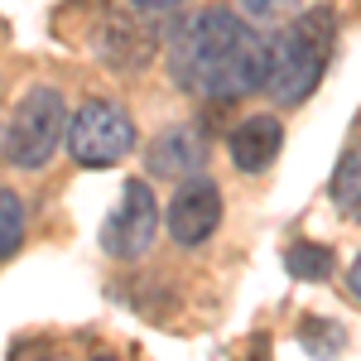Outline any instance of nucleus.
Returning a JSON list of instances; mask_svg holds the SVG:
<instances>
[{
	"label": "nucleus",
	"mask_w": 361,
	"mask_h": 361,
	"mask_svg": "<svg viewBox=\"0 0 361 361\" xmlns=\"http://www.w3.org/2000/svg\"><path fill=\"white\" fill-rule=\"evenodd\" d=\"M265 34L236 10H197L169 39V78L202 102H241L265 87Z\"/></svg>",
	"instance_id": "nucleus-1"
},
{
	"label": "nucleus",
	"mask_w": 361,
	"mask_h": 361,
	"mask_svg": "<svg viewBox=\"0 0 361 361\" xmlns=\"http://www.w3.org/2000/svg\"><path fill=\"white\" fill-rule=\"evenodd\" d=\"M333 39H337V15L328 5H313L304 15H294V25H284L279 34L265 39V97H275L279 106H299L313 97V87L323 82L328 58H333Z\"/></svg>",
	"instance_id": "nucleus-2"
},
{
	"label": "nucleus",
	"mask_w": 361,
	"mask_h": 361,
	"mask_svg": "<svg viewBox=\"0 0 361 361\" xmlns=\"http://www.w3.org/2000/svg\"><path fill=\"white\" fill-rule=\"evenodd\" d=\"M68 135V102L58 87H29L15 102L10 126L0 130V149L15 169H44Z\"/></svg>",
	"instance_id": "nucleus-3"
},
{
	"label": "nucleus",
	"mask_w": 361,
	"mask_h": 361,
	"mask_svg": "<svg viewBox=\"0 0 361 361\" xmlns=\"http://www.w3.org/2000/svg\"><path fill=\"white\" fill-rule=\"evenodd\" d=\"M68 154L82 169H111L135 149V121L111 97H87L78 111L68 116Z\"/></svg>",
	"instance_id": "nucleus-4"
},
{
	"label": "nucleus",
	"mask_w": 361,
	"mask_h": 361,
	"mask_svg": "<svg viewBox=\"0 0 361 361\" xmlns=\"http://www.w3.org/2000/svg\"><path fill=\"white\" fill-rule=\"evenodd\" d=\"M159 231V202H154V188L145 178H126V188L116 197V207L102 222V250L116 255V260H135L149 250Z\"/></svg>",
	"instance_id": "nucleus-5"
},
{
	"label": "nucleus",
	"mask_w": 361,
	"mask_h": 361,
	"mask_svg": "<svg viewBox=\"0 0 361 361\" xmlns=\"http://www.w3.org/2000/svg\"><path fill=\"white\" fill-rule=\"evenodd\" d=\"M164 226H169V236H173L178 246H202V241L222 226V188H217V178L188 173V178L173 188V197H169Z\"/></svg>",
	"instance_id": "nucleus-6"
},
{
	"label": "nucleus",
	"mask_w": 361,
	"mask_h": 361,
	"mask_svg": "<svg viewBox=\"0 0 361 361\" xmlns=\"http://www.w3.org/2000/svg\"><path fill=\"white\" fill-rule=\"evenodd\" d=\"M279 149H284V126H279V116H265V111L246 116L226 135V154L241 173H265L279 159Z\"/></svg>",
	"instance_id": "nucleus-7"
},
{
	"label": "nucleus",
	"mask_w": 361,
	"mask_h": 361,
	"mask_svg": "<svg viewBox=\"0 0 361 361\" xmlns=\"http://www.w3.org/2000/svg\"><path fill=\"white\" fill-rule=\"evenodd\" d=\"M202 159H207V140L197 126H169L164 135L149 140V154L145 164L154 178H188V173H202Z\"/></svg>",
	"instance_id": "nucleus-8"
},
{
	"label": "nucleus",
	"mask_w": 361,
	"mask_h": 361,
	"mask_svg": "<svg viewBox=\"0 0 361 361\" xmlns=\"http://www.w3.org/2000/svg\"><path fill=\"white\" fill-rule=\"evenodd\" d=\"M106 34L111 39H121V49H106V68H116V73H135V68H145L149 63V29H135L130 20H106Z\"/></svg>",
	"instance_id": "nucleus-9"
},
{
	"label": "nucleus",
	"mask_w": 361,
	"mask_h": 361,
	"mask_svg": "<svg viewBox=\"0 0 361 361\" xmlns=\"http://www.w3.org/2000/svg\"><path fill=\"white\" fill-rule=\"evenodd\" d=\"M328 197L347 222H361V149L342 154V164L333 169V183H328Z\"/></svg>",
	"instance_id": "nucleus-10"
},
{
	"label": "nucleus",
	"mask_w": 361,
	"mask_h": 361,
	"mask_svg": "<svg viewBox=\"0 0 361 361\" xmlns=\"http://www.w3.org/2000/svg\"><path fill=\"white\" fill-rule=\"evenodd\" d=\"M284 270L294 279H328L337 270V255L328 246H318V241H294L284 250Z\"/></svg>",
	"instance_id": "nucleus-11"
},
{
	"label": "nucleus",
	"mask_w": 361,
	"mask_h": 361,
	"mask_svg": "<svg viewBox=\"0 0 361 361\" xmlns=\"http://www.w3.org/2000/svg\"><path fill=\"white\" fill-rule=\"evenodd\" d=\"M299 342H304L318 361H333V357H342L347 333H342L337 318H304V323H299Z\"/></svg>",
	"instance_id": "nucleus-12"
},
{
	"label": "nucleus",
	"mask_w": 361,
	"mask_h": 361,
	"mask_svg": "<svg viewBox=\"0 0 361 361\" xmlns=\"http://www.w3.org/2000/svg\"><path fill=\"white\" fill-rule=\"evenodd\" d=\"M20 241H25V202H20V193L0 188V260L15 255Z\"/></svg>",
	"instance_id": "nucleus-13"
},
{
	"label": "nucleus",
	"mask_w": 361,
	"mask_h": 361,
	"mask_svg": "<svg viewBox=\"0 0 361 361\" xmlns=\"http://www.w3.org/2000/svg\"><path fill=\"white\" fill-rule=\"evenodd\" d=\"M246 25H270V20H289L304 10V0H236Z\"/></svg>",
	"instance_id": "nucleus-14"
},
{
	"label": "nucleus",
	"mask_w": 361,
	"mask_h": 361,
	"mask_svg": "<svg viewBox=\"0 0 361 361\" xmlns=\"http://www.w3.org/2000/svg\"><path fill=\"white\" fill-rule=\"evenodd\" d=\"M140 15H173V10H183L188 0H130Z\"/></svg>",
	"instance_id": "nucleus-15"
},
{
	"label": "nucleus",
	"mask_w": 361,
	"mask_h": 361,
	"mask_svg": "<svg viewBox=\"0 0 361 361\" xmlns=\"http://www.w3.org/2000/svg\"><path fill=\"white\" fill-rule=\"evenodd\" d=\"M347 284H352V294H357V299H361V255H357V260H352V270H347Z\"/></svg>",
	"instance_id": "nucleus-16"
},
{
	"label": "nucleus",
	"mask_w": 361,
	"mask_h": 361,
	"mask_svg": "<svg viewBox=\"0 0 361 361\" xmlns=\"http://www.w3.org/2000/svg\"><path fill=\"white\" fill-rule=\"evenodd\" d=\"M92 361H116V357H92Z\"/></svg>",
	"instance_id": "nucleus-17"
}]
</instances>
